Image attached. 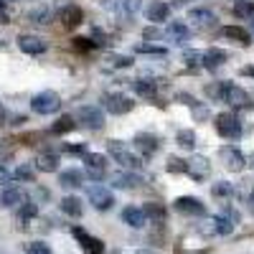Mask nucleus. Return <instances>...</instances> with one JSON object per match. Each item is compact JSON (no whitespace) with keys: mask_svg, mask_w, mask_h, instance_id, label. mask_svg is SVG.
I'll list each match as a JSON object with an SVG mask.
<instances>
[{"mask_svg":"<svg viewBox=\"0 0 254 254\" xmlns=\"http://www.w3.org/2000/svg\"><path fill=\"white\" fill-rule=\"evenodd\" d=\"M107 153L122 165V168H127V171H140V168H142V160L135 155V153H130V150H127V145L125 142H120V140H110L107 142Z\"/></svg>","mask_w":254,"mask_h":254,"instance_id":"obj_1","label":"nucleus"},{"mask_svg":"<svg viewBox=\"0 0 254 254\" xmlns=\"http://www.w3.org/2000/svg\"><path fill=\"white\" fill-rule=\"evenodd\" d=\"M216 132L226 140H239L244 127H242V120L234 115V112H221L216 117Z\"/></svg>","mask_w":254,"mask_h":254,"instance_id":"obj_2","label":"nucleus"},{"mask_svg":"<svg viewBox=\"0 0 254 254\" xmlns=\"http://www.w3.org/2000/svg\"><path fill=\"white\" fill-rule=\"evenodd\" d=\"M221 102H226L231 110H252V97L242 87L229 84V81H224V97H221Z\"/></svg>","mask_w":254,"mask_h":254,"instance_id":"obj_3","label":"nucleus"},{"mask_svg":"<svg viewBox=\"0 0 254 254\" xmlns=\"http://www.w3.org/2000/svg\"><path fill=\"white\" fill-rule=\"evenodd\" d=\"M59 107H61V99H59L56 92H38L31 99V110L36 115H54Z\"/></svg>","mask_w":254,"mask_h":254,"instance_id":"obj_4","label":"nucleus"},{"mask_svg":"<svg viewBox=\"0 0 254 254\" xmlns=\"http://www.w3.org/2000/svg\"><path fill=\"white\" fill-rule=\"evenodd\" d=\"M102 104L107 107L110 115H125V112H130V110L135 107V102L127 97V94H122V92H110V94H104Z\"/></svg>","mask_w":254,"mask_h":254,"instance_id":"obj_5","label":"nucleus"},{"mask_svg":"<svg viewBox=\"0 0 254 254\" xmlns=\"http://www.w3.org/2000/svg\"><path fill=\"white\" fill-rule=\"evenodd\" d=\"M87 198H89V203H92L97 211H110V208L115 206L112 190H107L104 186H89V188H87Z\"/></svg>","mask_w":254,"mask_h":254,"instance_id":"obj_6","label":"nucleus"},{"mask_svg":"<svg viewBox=\"0 0 254 254\" xmlns=\"http://www.w3.org/2000/svg\"><path fill=\"white\" fill-rule=\"evenodd\" d=\"M84 168H87V176L92 181H102L107 173V158L99 153H87L84 155Z\"/></svg>","mask_w":254,"mask_h":254,"instance_id":"obj_7","label":"nucleus"},{"mask_svg":"<svg viewBox=\"0 0 254 254\" xmlns=\"http://www.w3.org/2000/svg\"><path fill=\"white\" fill-rule=\"evenodd\" d=\"M163 38H168L171 44L176 46H186L190 41V28L186 23H181V20H173V23H168L165 31H163Z\"/></svg>","mask_w":254,"mask_h":254,"instance_id":"obj_8","label":"nucleus"},{"mask_svg":"<svg viewBox=\"0 0 254 254\" xmlns=\"http://www.w3.org/2000/svg\"><path fill=\"white\" fill-rule=\"evenodd\" d=\"M76 120L87 127V130H102V125H104V115L97 107H79Z\"/></svg>","mask_w":254,"mask_h":254,"instance_id":"obj_9","label":"nucleus"},{"mask_svg":"<svg viewBox=\"0 0 254 254\" xmlns=\"http://www.w3.org/2000/svg\"><path fill=\"white\" fill-rule=\"evenodd\" d=\"M18 49L23 51V54L38 56V54L46 51V41L38 38V36H33V33H20V36H18Z\"/></svg>","mask_w":254,"mask_h":254,"instance_id":"obj_10","label":"nucleus"},{"mask_svg":"<svg viewBox=\"0 0 254 254\" xmlns=\"http://www.w3.org/2000/svg\"><path fill=\"white\" fill-rule=\"evenodd\" d=\"M132 145H135V150L140 155H145V158H150V155L158 153V137L153 132H137L135 140H132Z\"/></svg>","mask_w":254,"mask_h":254,"instance_id":"obj_11","label":"nucleus"},{"mask_svg":"<svg viewBox=\"0 0 254 254\" xmlns=\"http://www.w3.org/2000/svg\"><path fill=\"white\" fill-rule=\"evenodd\" d=\"M188 23L196 28H211L216 23V15L208 8H193V10H188Z\"/></svg>","mask_w":254,"mask_h":254,"instance_id":"obj_12","label":"nucleus"},{"mask_svg":"<svg viewBox=\"0 0 254 254\" xmlns=\"http://www.w3.org/2000/svg\"><path fill=\"white\" fill-rule=\"evenodd\" d=\"M176 208L181 211V214H186V216H203V214H206V206H203L198 198H193V196H181V198H176Z\"/></svg>","mask_w":254,"mask_h":254,"instance_id":"obj_13","label":"nucleus"},{"mask_svg":"<svg viewBox=\"0 0 254 254\" xmlns=\"http://www.w3.org/2000/svg\"><path fill=\"white\" fill-rule=\"evenodd\" d=\"M221 160H224V165L229 168V171H234V173H239V171H244V165H247V158L237 150V147H221Z\"/></svg>","mask_w":254,"mask_h":254,"instance_id":"obj_14","label":"nucleus"},{"mask_svg":"<svg viewBox=\"0 0 254 254\" xmlns=\"http://www.w3.org/2000/svg\"><path fill=\"white\" fill-rule=\"evenodd\" d=\"M74 237H76V242L87 249L89 254H102L104 252V242L97 239V237H92V234H87V231L79 229V226H74Z\"/></svg>","mask_w":254,"mask_h":254,"instance_id":"obj_15","label":"nucleus"},{"mask_svg":"<svg viewBox=\"0 0 254 254\" xmlns=\"http://www.w3.org/2000/svg\"><path fill=\"white\" fill-rule=\"evenodd\" d=\"M23 201H26V193L20 190V186H5L3 193H0V206H3V208L20 206Z\"/></svg>","mask_w":254,"mask_h":254,"instance_id":"obj_16","label":"nucleus"},{"mask_svg":"<svg viewBox=\"0 0 254 254\" xmlns=\"http://www.w3.org/2000/svg\"><path fill=\"white\" fill-rule=\"evenodd\" d=\"M59 18H61V23H64V28H76V26L81 23V20H84V13H81V8H76V5L66 3V5L61 8Z\"/></svg>","mask_w":254,"mask_h":254,"instance_id":"obj_17","label":"nucleus"},{"mask_svg":"<svg viewBox=\"0 0 254 254\" xmlns=\"http://www.w3.org/2000/svg\"><path fill=\"white\" fill-rule=\"evenodd\" d=\"M186 173L193 178V181H203L206 176H208V160L206 158H201V155H196V158H190L188 163H186Z\"/></svg>","mask_w":254,"mask_h":254,"instance_id":"obj_18","label":"nucleus"},{"mask_svg":"<svg viewBox=\"0 0 254 254\" xmlns=\"http://www.w3.org/2000/svg\"><path fill=\"white\" fill-rule=\"evenodd\" d=\"M140 183H142V178H140L135 171H127V173L120 171V173L112 176V186H115V188H130V190H132V188H137Z\"/></svg>","mask_w":254,"mask_h":254,"instance_id":"obj_19","label":"nucleus"},{"mask_svg":"<svg viewBox=\"0 0 254 254\" xmlns=\"http://www.w3.org/2000/svg\"><path fill=\"white\" fill-rule=\"evenodd\" d=\"M226 61H229V54L224 49H208V51H203V66L206 69H219V66H224Z\"/></svg>","mask_w":254,"mask_h":254,"instance_id":"obj_20","label":"nucleus"},{"mask_svg":"<svg viewBox=\"0 0 254 254\" xmlns=\"http://www.w3.org/2000/svg\"><path fill=\"white\" fill-rule=\"evenodd\" d=\"M168 15H171V8L163 0H153L147 5V20H153V23H163V20H168Z\"/></svg>","mask_w":254,"mask_h":254,"instance_id":"obj_21","label":"nucleus"},{"mask_svg":"<svg viewBox=\"0 0 254 254\" xmlns=\"http://www.w3.org/2000/svg\"><path fill=\"white\" fill-rule=\"evenodd\" d=\"M145 211L142 208H135V206H127L125 211H122V221L127 224V226H132V229H140V226H145Z\"/></svg>","mask_w":254,"mask_h":254,"instance_id":"obj_22","label":"nucleus"},{"mask_svg":"<svg viewBox=\"0 0 254 254\" xmlns=\"http://www.w3.org/2000/svg\"><path fill=\"white\" fill-rule=\"evenodd\" d=\"M61 211H64L66 216H74V219H79V216L84 214L81 198H76V196H66V198H61Z\"/></svg>","mask_w":254,"mask_h":254,"instance_id":"obj_23","label":"nucleus"},{"mask_svg":"<svg viewBox=\"0 0 254 254\" xmlns=\"http://www.w3.org/2000/svg\"><path fill=\"white\" fill-rule=\"evenodd\" d=\"M211 229H214L216 234H221V237H229L231 231H234V221H231L226 214H221V216H214V219H211Z\"/></svg>","mask_w":254,"mask_h":254,"instance_id":"obj_24","label":"nucleus"},{"mask_svg":"<svg viewBox=\"0 0 254 254\" xmlns=\"http://www.w3.org/2000/svg\"><path fill=\"white\" fill-rule=\"evenodd\" d=\"M36 168H38V171H44V173H54L59 168V158L54 153H41L36 158Z\"/></svg>","mask_w":254,"mask_h":254,"instance_id":"obj_25","label":"nucleus"},{"mask_svg":"<svg viewBox=\"0 0 254 254\" xmlns=\"http://www.w3.org/2000/svg\"><path fill=\"white\" fill-rule=\"evenodd\" d=\"M132 89L140 94V97H147V99H155V81H145V79H132Z\"/></svg>","mask_w":254,"mask_h":254,"instance_id":"obj_26","label":"nucleus"},{"mask_svg":"<svg viewBox=\"0 0 254 254\" xmlns=\"http://www.w3.org/2000/svg\"><path fill=\"white\" fill-rule=\"evenodd\" d=\"M28 20L36 23V26H46V23H51V10L46 5H38V8H33L28 13Z\"/></svg>","mask_w":254,"mask_h":254,"instance_id":"obj_27","label":"nucleus"},{"mask_svg":"<svg viewBox=\"0 0 254 254\" xmlns=\"http://www.w3.org/2000/svg\"><path fill=\"white\" fill-rule=\"evenodd\" d=\"M221 33H224V38H231V41H237V44H242V46L249 44V33L244 28H239V26H226Z\"/></svg>","mask_w":254,"mask_h":254,"instance_id":"obj_28","label":"nucleus"},{"mask_svg":"<svg viewBox=\"0 0 254 254\" xmlns=\"http://www.w3.org/2000/svg\"><path fill=\"white\" fill-rule=\"evenodd\" d=\"M81 173L79 171H64L61 176H59V183L64 186V188H79L81 186Z\"/></svg>","mask_w":254,"mask_h":254,"instance_id":"obj_29","label":"nucleus"},{"mask_svg":"<svg viewBox=\"0 0 254 254\" xmlns=\"http://www.w3.org/2000/svg\"><path fill=\"white\" fill-rule=\"evenodd\" d=\"M36 214H38V206H36L33 201H26V203H20V211H18V221L26 226L31 219H36Z\"/></svg>","mask_w":254,"mask_h":254,"instance_id":"obj_30","label":"nucleus"},{"mask_svg":"<svg viewBox=\"0 0 254 254\" xmlns=\"http://www.w3.org/2000/svg\"><path fill=\"white\" fill-rule=\"evenodd\" d=\"M142 211H145L147 221H155V224H160V221L165 219V208H163L160 203H147Z\"/></svg>","mask_w":254,"mask_h":254,"instance_id":"obj_31","label":"nucleus"},{"mask_svg":"<svg viewBox=\"0 0 254 254\" xmlns=\"http://www.w3.org/2000/svg\"><path fill=\"white\" fill-rule=\"evenodd\" d=\"M176 140H178V145L183 147V150H193L196 147V132L193 130H181L176 135Z\"/></svg>","mask_w":254,"mask_h":254,"instance_id":"obj_32","label":"nucleus"},{"mask_svg":"<svg viewBox=\"0 0 254 254\" xmlns=\"http://www.w3.org/2000/svg\"><path fill=\"white\" fill-rule=\"evenodd\" d=\"M211 193H214L216 198H229V196H234V186L226 183V181H219V183H214Z\"/></svg>","mask_w":254,"mask_h":254,"instance_id":"obj_33","label":"nucleus"},{"mask_svg":"<svg viewBox=\"0 0 254 254\" xmlns=\"http://www.w3.org/2000/svg\"><path fill=\"white\" fill-rule=\"evenodd\" d=\"M69 130H74V120H71V117H61V120H56V125L51 127L54 135H64V132H69Z\"/></svg>","mask_w":254,"mask_h":254,"instance_id":"obj_34","label":"nucleus"},{"mask_svg":"<svg viewBox=\"0 0 254 254\" xmlns=\"http://www.w3.org/2000/svg\"><path fill=\"white\" fill-rule=\"evenodd\" d=\"M183 61L186 66H203V51H186Z\"/></svg>","mask_w":254,"mask_h":254,"instance_id":"obj_35","label":"nucleus"},{"mask_svg":"<svg viewBox=\"0 0 254 254\" xmlns=\"http://www.w3.org/2000/svg\"><path fill=\"white\" fill-rule=\"evenodd\" d=\"M234 13H237V15H242V18H252V15H254V5L249 3V0H237Z\"/></svg>","mask_w":254,"mask_h":254,"instance_id":"obj_36","label":"nucleus"},{"mask_svg":"<svg viewBox=\"0 0 254 254\" xmlns=\"http://www.w3.org/2000/svg\"><path fill=\"white\" fill-rule=\"evenodd\" d=\"M140 5H142V0H122V5H120V10L130 18V15H135L137 10H140Z\"/></svg>","mask_w":254,"mask_h":254,"instance_id":"obj_37","label":"nucleus"},{"mask_svg":"<svg viewBox=\"0 0 254 254\" xmlns=\"http://www.w3.org/2000/svg\"><path fill=\"white\" fill-rule=\"evenodd\" d=\"M26 254H51V247L44 242H31L26 244Z\"/></svg>","mask_w":254,"mask_h":254,"instance_id":"obj_38","label":"nucleus"},{"mask_svg":"<svg viewBox=\"0 0 254 254\" xmlns=\"http://www.w3.org/2000/svg\"><path fill=\"white\" fill-rule=\"evenodd\" d=\"M130 64H132L130 56H112V59L107 61V66H112V69H125V66H130Z\"/></svg>","mask_w":254,"mask_h":254,"instance_id":"obj_39","label":"nucleus"},{"mask_svg":"<svg viewBox=\"0 0 254 254\" xmlns=\"http://www.w3.org/2000/svg\"><path fill=\"white\" fill-rule=\"evenodd\" d=\"M13 178H18V181H28V183H33V168H28V165H20L18 171L13 173Z\"/></svg>","mask_w":254,"mask_h":254,"instance_id":"obj_40","label":"nucleus"},{"mask_svg":"<svg viewBox=\"0 0 254 254\" xmlns=\"http://www.w3.org/2000/svg\"><path fill=\"white\" fill-rule=\"evenodd\" d=\"M137 54H153V56H165V49H160V46H150V44H140L137 49H135Z\"/></svg>","mask_w":254,"mask_h":254,"instance_id":"obj_41","label":"nucleus"},{"mask_svg":"<svg viewBox=\"0 0 254 254\" xmlns=\"http://www.w3.org/2000/svg\"><path fill=\"white\" fill-rule=\"evenodd\" d=\"M168 171H171V173H186V163L178 160V158H171V160H168Z\"/></svg>","mask_w":254,"mask_h":254,"instance_id":"obj_42","label":"nucleus"},{"mask_svg":"<svg viewBox=\"0 0 254 254\" xmlns=\"http://www.w3.org/2000/svg\"><path fill=\"white\" fill-rule=\"evenodd\" d=\"M97 3H99L102 8H107V10H117V8L122 5V0H97Z\"/></svg>","mask_w":254,"mask_h":254,"instance_id":"obj_43","label":"nucleus"},{"mask_svg":"<svg viewBox=\"0 0 254 254\" xmlns=\"http://www.w3.org/2000/svg\"><path fill=\"white\" fill-rule=\"evenodd\" d=\"M74 46H76V49H94L97 44H94V41H89V38H76Z\"/></svg>","mask_w":254,"mask_h":254,"instance_id":"obj_44","label":"nucleus"},{"mask_svg":"<svg viewBox=\"0 0 254 254\" xmlns=\"http://www.w3.org/2000/svg\"><path fill=\"white\" fill-rule=\"evenodd\" d=\"M10 178H13V176L8 173V168H5V165H0V186H8Z\"/></svg>","mask_w":254,"mask_h":254,"instance_id":"obj_45","label":"nucleus"},{"mask_svg":"<svg viewBox=\"0 0 254 254\" xmlns=\"http://www.w3.org/2000/svg\"><path fill=\"white\" fill-rule=\"evenodd\" d=\"M66 153H71V155H87V147L84 145H74V147H64Z\"/></svg>","mask_w":254,"mask_h":254,"instance_id":"obj_46","label":"nucleus"},{"mask_svg":"<svg viewBox=\"0 0 254 254\" xmlns=\"http://www.w3.org/2000/svg\"><path fill=\"white\" fill-rule=\"evenodd\" d=\"M163 33L160 31H155V28H145V38H160Z\"/></svg>","mask_w":254,"mask_h":254,"instance_id":"obj_47","label":"nucleus"},{"mask_svg":"<svg viewBox=\"0 0 254 254\" xmlns=\"http://www.w3.org/2000/svg\"><path fill=\"white\" fill-rule=\"evenodd\" d=\"M8 158H10V153L5 150V147H0V165H3V163H5Z\"/></svg>","mask_w":254,"mask_h":254,"instance_id":"obj_48","label":"nucleus"},{"mask_svg":"<svg viewBox=\"0 0 254 254\" xmlns=\"http://www.w3.org/2000/svg\"><path fill=\"white\" fill-rule=\"evenodd\" d=\"M242 74H244V76H254V66H244Z\"/></svg>","mask_w":254,"mask_h":254,"instance_id":"obj_49","label":"nucleus"},{"mask_svg":"<svg viewBox=\"0 0 254 254\" xmlns=\"http://www.w3.org/2000/svg\"><path fill=\"white\" fill-rule=\"evenodd\" d=\"M3 122H5V110L0 107V125H3Z\"/></svg>","mask_w":254,"mask_h":254,"instance_id":"obj_50","label":"nucleus"},{"mask_svg":"<svg viewBox=\"0 0 254 254\" xmlns=\"http://www.w3.org/2000/svg\"><path fill=\"white\" fill-rule=\"evenodd\" d=\"M247 203H249V208H252V211H254V196H252V198H249V201H247Z\"/></svg>","mask_w":254,"mask_h":254,"instance_id":"obj_51","label":"nucleus"},{"mask_svg":"<svg viewBox=\"0 0 254 254\" xmlns=\"http://www.w3.org/2000/svg\"><path fill=\"white\" fill-rule=\"evenodd\" d=\"M249 165H252V168H254V153H252V155H249Z\"/></svg>","mask_w":254,"mask_h":254,"instance_id":"obj_52","label":"nucleus"},{"mask_svg":"<svg viewBox=\"0 0 254 254\" xmlns=\"http://www.w3.org/2000/svg\"><path fill=\"white\" fill-rule=\"evenodd\" d=\"M3 8H5V0H0V13H3Z\"/></svg>","mask_w":254,"mask_h":254,"instance_id":"obj_53","label":"nucleus"},{"mask_svg":"<svg viewBox=\"0 0 254 254\" xmlns=\"http://www.w3.org/2000/svg\"><path fill=\"white\" fill-rule=\"evenodd\" d=\"M249 26H252V31H254V15L249 18Z\"/></svg>","mask_w":254,"mask_h":254,"instance_id":"obj_54","label":"nucleus"},{"mask_svg":"<svg viewBox=\"0 0 254 254\" xmlns=\"http://www.w3.org/2000/svg\"><path fill=\"white\" fill-rule=\"evenodd\" d=\"M178 3H181V5H183V3H188V0H178Z\"/></svg>","mask_w":254,"mask_h":254,"instance_id":"obj_55","label":"nucleus"},{"mask_svg":"<svg viewBox=\"0 0 254 254\" xmlns=\"http://www.w3.org/2000/svg\"><path fill=\"white\" fill-rule=\"evenodd\" d=\"M0 46H3V38H0Z\"/></svg>","mask_w":254,"mask_h":254,"instance_id":"obj_56","label":"nucleus"}]
</instances>
